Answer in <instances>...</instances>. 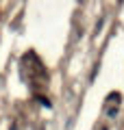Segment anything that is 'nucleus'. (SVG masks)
<instances>
[{
	"mask_svg": "<svg viewBox=\"0 0 124 130\" xmlns=\"http://www.w3.org/2000/svg\"><path fill=\"white\" fill-rule=\"evenodd\" d=\"M11 130H15V126H11Z\"/></svg>",
	"mask_w": 124,
	"mask_h": 130,
	"instance_id": "nucleus-1",
	"label": "nucleus"
}]
</instances>
